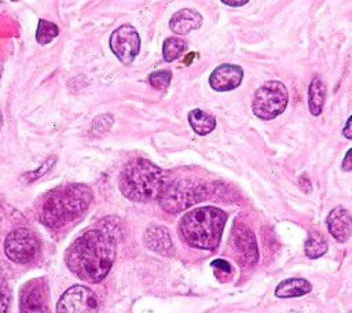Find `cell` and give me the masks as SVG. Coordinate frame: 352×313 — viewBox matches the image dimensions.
<instances>
[{"label": "cell", "instance_id": "3", "mask_svg": "<svg viewBox=\"0 0 352 313\" xmlns=\"http://www.w3.org/2000/svg\"><path fill=\"white\" fill-rule=\"evenodd\" d=\"M226 221L227 214L219 207H197L180 218L179 232L190 247L214 250L220 243Z\"/></svg>", "mask_w": 352, "mask_h": 313}, {"label": "cell", "instance_id": "12", "mask_svg": "<svg viewBox=\"0 0 352 313\" xmlns=\"http://www.w3.org/2000/svg\"><path fill=\"white\" fill-rule=\"evenodd\" d=\"M243 80V70L234 63L219 65L209 76V85L217 92H227L238 88Z\"/></svg>", "mask_w": 352, "mask_h": 313}, {"label": "cell", "instance_id": "23", "mask_svg": "<svg viewBox=\"0 0 352 313\" xmlns=\"http://www.w3.org/2000/svg\"><path fill=\"white\" fill-rule=\"evenodd\" d=\"M172 80L169 70H157L148 76V84L155 89H165Z\"/></svg>", "mask_w": 352, "mask_h": 313}, {"label": "cell", "instance_id": "26", "mask_svg": "<svg viewBox=\"0 0 352 313\" xmlns=\"http://www.w3.org/2000/svg\"><path fill=\"white\" fill-rule=\"evenodd\" d=\"M212 266L216 270H220L223 273H227V275L231 273V265L227 261H224V259H214V261H212Z\"/></svg>", "mask_w": 352, "mask_h": 313}, {"label": "cell", "instance_id": "30", "mask_svg": "<svg viewBox=\"0 0 352 313\" xmlns=\"http://www.w3.org/2000/svg\"><path fill=\"white\" fill-rule=\"evenodd\" d=\"M1 125H3V117H1V113H0V128H1Z\"/></svg>", "mask_w": 352, "mask_h": 313}, {"label": "cell", "instance_id": "11", "mask_svg": "<svg viewBox=\"0 0 352 313\" xmlns=\"http://www.w3.org/2000/svg\"><path fill=\"white\" fill-rule=\"evenodd\" d=\"M232 243L238 261L242 265L252 266L258 259V250L254 233L243 224H235L232 228Z\"/></svg>", "mask_w": 352, "mask_h": 313}, {"label": "cell", "instance_id": "19", "mask_svg": "<svg viewBox=\"0 0 352 313\" xmlns=\"http://www.w3.org/2000/svg\"><path fill=\"white\" fill-rule=\"evenodd\" d=\"M187 49V43L177 37H168L162 44V56L165 62H173Z\"/></svg>", "mask_w": 352, "mask_h": 313}, {"label": "cell", "instance_id": "5", "mask_svg": "<svg viewBox=\"0 0 352 313\" xmlns=\"http://www.w3.org/2000/svg\"><path fill=\"white\" fill-rule=\"evenodd\" d=\"M206 194V188L202 184H197L190 180H177L166 183L158 196V202L165 211L175 214L205 199Z\"/></svg>", "mask_w": 352, "mask_h": 313}, {"label": "cell", "instance_id": "14", "mask_svg": "<svg viewBox=\"0 0 352 313\" xmlns=\"http://www.w3.org/2000/svg\"><path fill=\"white\" fill-rule=\"evenodd\" d=\"M326 224L330 235L340 243H344L352 235V217L349 211L341 206L334 207L327 218Z\"/></svg>", "mask_w": 352, "mask_h": 313}, {"label": "cell", "instance_id": "28", "mask_svg": "<svg viewBox=\"0 0 352 313\" xmlns=\"http://www.w3.org/2000/svg\"><path fill=\"white\" fill-rule=\"evenodd\" d=\"M342 136L352 140V115L348 118V121L342 129Z\"/></svg>", "mask_w": 352, "mask_h": 313}, {"label": "cell", "instance_id": "7", "mask_svg": "<svg viewBox=\"0 0 352 313\" xmlns=\"http://www.w3.org/2000/svg\"><path fill=\"white\" fill-rule=\"evenodd\" d=\"M6 255L16 264H28L40 253V243L33 232L26 228L11 231L4 240Z\"/></svg>", "mask_w": 352, "mask_h": 313}, {"label": "cell", "instance_id": "16", "mask_svg": "<svg viewBox=\"0 0 352 313\" xmlns=\"http://www.w3.org/2000/svg\"><path fill=\"white\" fill-rule=\"evenodd\" d=\"M324 99H326V85L323 80L318 74H315L308 86V108L312 115L318 117L322 113Z\"/></svg>", "mask_w": 352, "mask_h": 313}, {"label": "cell", "instance_id": "20", "mask_svg": "<svg viewBox=\"0 0 352 313\" xmlns=\"http://www.w3.org/2000/svg\"><path fill=\"white\" fill-rule=\"evenodd\" d=\"M327 251V242L319 232L312 231L305 242V254L308 258H319Z\"/></svg>", "mask_w": 352, "mask_h": 313}, {"label": "cell", "instance_id": "1", "mask_svg": "<svg viewBox=\"0 0 352 313\" xmlns=\"http://www.w3.org/2000/svg\"><path fill=\"white\" fill-rule=\"evenodd\" d=\"M117 240L104 229L85 231L77 237L65 254L69 269L81 280L88 283L102 281L116 258Z\"/></svg>", "mask_w": 352, "mask_h": 313}, {"label": "cell", "instance_id": "21", "mask_svg": "<svg viewBox=\"0 0 352 313\" xmlns=\"http://www.w3.org/2000/svg\"><path fill=\"white\" fill-rule=\"evenodd\" d=\"M59 34V27L54 22H50L47 19H38L37 30H36V40L38 44L45 45L51 43L55 37Z\"/></svg>", "mask_w": 352, "mask_h": 313}, {"label": "cell", "instance_id": "24", "mask_svg": "<svg viewBox=\"0 0 352 313\" xmlns=\"http://www.w3.org/2000/svg\"><path fill=\"white\" fill-rule=\"evenodd\" d=\"M56 162V156L55 155H51V156H48L43 163H41V166L40 167H37L36 170H33V172H29V173H25L23 176H22V180L23 181H26V183H32V181H34V180H37V178H40V177H43L52 166H54V163Z\"/></svg>", "mask_w": 352, "mask_h": 313}, {"label": "cell", "instance_id": "13", "mask_svg": "<svg viewBox=\"0 0 352 313\" xmlns=\"http://www.w3.org/2000/svg\"><path fill=\"white\" fill-rule=\"evenodd\" d=\"M143 240L150 250L165 257L173 255V242L170 237V232L165 227L150 225L143 233Z\"/></svg>", "mask_w": 352, "mask_h": 313}, {"label": "cell", "instance_id": "22", "mask_svg": "<svg viewBox=\"0 0 352 313\" xmlns=\"http://www.w3.org/2000/svg\"><path fill=\"white\" fill-rule=\"evenodd\" d=\"M114 124V118L111 114H102L98 115L92 124H91V132L96 136H100L103 133H106Z\"/></svg>", "mask_w": 352, "mask_h": 313}, {"label": "cell", "instance_id": "8", "mask_svg": "<svg viewBox=\"0 0 352 313\" xmlns=\"http://www.w3.org/2000/svg\"><path fill=\"white\" fill-rule=\"evenodd\" d=\"M98 298L88 287L73 286L56 303V313H98Z\"/></svg>", "mask_w": 352, "mask_h": 313}, {"label": "cell", "instance_id": "31", "mask_svg": "<svg viewBox=\"0 0 352 313\" xmlns=\"http://www.w3.org/2000/svg\"><path fill=\"white\" fill-rule=\"evenodd\" d=\"M1 216H3V210H1V206H0V220H1Z\"/></svg>", "mask_w": 352, "mask_h": 313}, {"label": "cell", "instance_id": "2", "mask_svg": "<svg viewBox=\"0 0 352 313\" xmlns=\"http://www.w3.org/2000/svg\"><path fill=\"white\" fill-rule=\"evenodd\" d=\"M92 189L85 184H66L52 189L40 207V220L51 228L62 227L81 216L92 202Z\"/></svg>", "mask_w": 352, "mask_h": 313}, {"label": "cell", "instance_id": "10", "mask_svg": "<svg viewBox=\"0 0 352 313\" xmlns=\"http://www.w3.org/2000/svg\"><path fill=\"white\" fill-rule=\"evenodd\" d=\"M21 313H50L47 286L43 280L34 279L23 286L19 297Z\"/></svg>", "mask_w": 352, "mask_h": 313}, {"label": "cell", "instance_id": "6", "mask_svg": "<svg viewBox=\"0 0 352 313\" xmlns=\"http://www.w3.org/2000/svg\"><path fill=\"white\" fill-rule=\"evenodd\" d=\"M289 103V92L280 81L264 82L253 95L252 111L264 121H270L280 115Z\"/></svg>", "mask_w": 352, "mask_h": 313}, {"label": "cell", "instance_id": "15", "mask_svg": "<svg viewBox=\"0 0 352 313\" xmlns=\"http://www.w3.org/2000/svg\"><path fill=\"white\" fill-rule=\"evenodd\" d=\"M202 15L192 8H182L170 16L169 29L175 34H187L202 26Z\"/></svg>", "mask_w": 352, "mask_h": 313}, {"label": "cell", "instance_id": "29", "mask_svg": "<svg viewBox=\"0 0 352 313\" xmlns=\"http://www.w3.org/2000/svg\"><path fill=\"white\" fill-rule=\"evenodd\" d=\"M220 1L224 3L226 5H230V7H242L246 3H249V0H220Z\"/></svg>", "mask_w": 352, "mask_h": 313}, {"label": "cell", "instance_id": "17", "mask_svg": "<svg viewBox=\"0 0 352 313\" xmlns=\"http://www.w3.org/2000/svg\"><path fill=\"white\" fill-rule=\"evenodd\" d=\"M312 290V286L308 280L301 277L286 279L278 284L275 288V295L279 298H293L308 294Z\"/></svg>", "mask_w": 352, "mask_h": 313}, {"label": "cell", "instance_id": "9", "mask_svg": "<svg viewBox=\"0 0 352 313\" xmlns=\"http://www.w3.org/2000/svg\"><path fill=\"white\" fill-rule=\"evenodd\" d=\"M111 52L124 65H131L140 51V37L131 25L118 26L109 40Z\"/></svg>", "mask_w": 352, "mask_h": 313}, {"label": "cell", "instance_id": "32", "mask_svg": "<svg viewBox=\"0 0 352 313\" xmlns=\"http://www.w3.org/2000/svg\"><path fill=\"white\" fill-rule=\"evenodd\" d=\"M349 313H352V310H351V312H349Z\"/></svg>", "mask_w": 352, "mask_h": 313}, {"label": "cell", "instance_id": "27", "mask_svg": "<svg viewBox=\"0 0 352 313\" xmlns=\"http://www.w3.org/2000/svg\"><path fill=\"white\" fill-rule=\"evenodd\" d=\"M341 169L344 172H349L352 170V148H349L342 159V163H341Z\"/></svg>", "mask_w": 352, "mask_h": 313}, {"label": "cell", "instance_id": "4", "mask_svg": "<svg viewBox=\"0 0 352 313\" xmlns=\"http://www.w3.org/2000/svg\"><path fill=\"white\" fill-rule=\"evenodd\" d=\"M166 185L162 169L144 158L126 163L118 178L120 191L133 202H148L158 198Z\"/></svg>", "mask_w": 352, "mask_h": 313}, {"label": "cell", "instance_id": "18", "mask_svg": "<svg viewBox=\"0 0 352 313\" xmlns=\"http://www.w3.org/2000/svg\"><path fill=\"white\" fill-rule=\"evenodd\" d=\"M188 124L197 135L205 136L214 129L216 119L213 115L202 111L201 108H194L188 113Z\"/></svg>", "mask_w": 352, "mask_h": 313}, {"label": "cell", "instance_id": "25", "mask_svg": "<svg viewBox=\"0 0 352 313\" xmlns=\"http://www.w3.org/2000/svg\"><path fill=\"white\" fill-rule=\"evenodd\" d=\"M12 292L8 284L0 279V313H10Z\"/></svg>", "mask_w": 352, "mask_h": 313}]
</instances>
